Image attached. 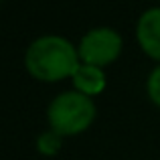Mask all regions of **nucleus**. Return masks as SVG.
Listing matches in <instances>:
<instances>
[{
    "mask_svg": "<svg viewBox=\"0 0 160 160\" xmlns=\"http://www.w3.org/2000/svg\"><path fill=\"white\" fill-rule=\"evenodd\" d=\"M79 65V53L61 37H41L27 51V69L39 81L73 77Z\"/></svg>",
    "mask_w": 160,
    "mask_h": 160,
    "instance_id": "1",
    "label": "nucleus"
},
{
    "mask_svg": "<svg viewBox=\"0 0 160 160\" xmlns=\"http://www.w3.org/2000/svg\"><path fill=\"white\" fill-rule=\"evenodd\" d=\"M95 118V106L89 95L79 91L61 93L49 108V122L51 128L61 136H73L89 128Z\"/></svg>",
    "mask_w": 160,
    "mask_h": 160,
    "instance_id": "2",
    "label": "nucleus"
},
{
    "mask_svg": "<svg viewBox=\"0 0 160 160\" xmlns=\"http://www.w3.org/2000/svg\"><path fill=\"white\" fill-rule=\"evenodd\" d=\"M122 51V39L112 28H95L87 32L79 45V59L87 65L103 67L108 63L116 61Z\"/></svg>",
    "mask_w": 160,
    "mask_h": 160,
    "instance_id": "3",
    "label": "nucleus"
},
{
    "mask_svg": "<svg viewBox=\"0 0 160 160\" xmlns=\"http://www.w3.org/2000/svg\"><path fill=\"white\" fill-rule=\"evenodd\" d=\"M138 41L150 57L160 61V8H152L140 16Z\"/></svg>",
    "mask_w": 160,
    "mask_h": 160,
    "instance_id": "4",
    "label": "nucleus"
},
{
    "mask_svg": "<svg viewBox=\"0 0 160 160\" xmlns=\"http://www.w3.org/2000/svg\"><path fill=\"white\" fill-rule=\"evenodd\" d=\"M73 85L83 95H98L106 87V75H103L102 67L81 63L73 73Z\"/></svg>",
    "mask_w": 160,
    "mask_h": 160,
    "instance_id": "5",
    "label": "nucleus"
},
{
    "mask_svg": "<svg viewBox=\"0 0 160 160\" xmlns=\"http://www.w3.org/2000/svg\"><path fill=\"white\" fill-rule=\"evenodd\" d=\"M59 146H61V134H57L55 130L39 138V150L43 154H55L59 150Z\"/></svg>",
    "mask_w": 160,
    "mask_h": 160,
    "instance_id": "6",
    "label": "nucleus"
},
{
    "mask_svg": "<svg viewBox=\"0 0 160 160\" xmlns=\"http://www.w3.org/2000/svg\"><path fill=\"white\" fill-rule=\"evenodd\" d=\"M148 95L156 106H160V65L150 73V77H148Z\"/></svg>",
    "mask_w": 160,
    "mask_h": 160,
    "instance_id": "7",
    "label": "nucleus"
}]
</instances>
